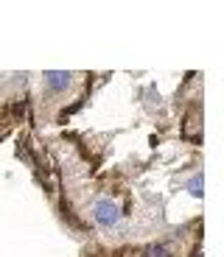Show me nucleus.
I'll return each instance as SVG.
<instances>
[{"label":"nucleus","mask_w":224,"mask_h":257,"mask_svg":"<svg viewBox=\"0 0 224 257\" xmlns=\"http://www.w3.org/2000/svg\"><path fill=\"white\" fill-rule=\"evenodd\" d=\"M93 215H96V221L101 226H112V224H118V218H121V210H118L115 201L101 199L96 207H93Z\"/></svg>","instance_id":"nucleus-1"},{"label":"nucleus","mask_w":224,"mask_h":257,"mask_svg":"<svg viewBox=\"0 0 224 257\" xmlns=\"http://www.w3.org/2000/svg\"><path fill=\"white\" fill-rule=\"evenodd\" d=\"M45 84L51 90H64L70 84V73H62V70H53V73H45Z\"/></svg>","instance_id":"nucleus-2"},{"label":"nucleus","mask_w":224,"mask_h":257,"mask_svg":"<svg viewBox=\"0 0 224 257\" xmlns=\"http://www.w3.org/2000/svg\"><path fill=\"white\" fill-rule=\"evenodd\" d=\"M188 193L191 196H196V199H202V193H205V176L202 174H196L191 182H188Z\"/></svg>","instance_id":"nucleus-3"},{"label":"nucleus","mask_w":224,"mask_h":257,"mask_svg":"<svg viewBox=\"0 0 224 257\" xmlns=\"http://www.w3.org/2000/svg\"><path fill=\"white\" fill-rule=\"evenodd\" d=\"M148 257H168V249L166 246H152V249H148Z\"/></svg>","instance_id":"nucleus-4"}]
</instances>
